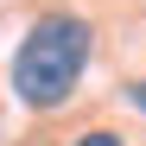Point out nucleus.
<instances>
[{"label": "nucleus", "mask_w": 146, "mask_h": 146, "mask_svg": "<svg viewBox=\"0 0 146 146\" xmlns=\"http://www.w3.org/2000/svg\"><path fill=\"white\" fill-rule=\"evenodd\" d=\"M89 51H95V32H89V19L76 13H44L38 26L19 38V51H13V95L26 108H64L70 95H76L83 83V70H89Z\"/></svg>", "instance_id": "1"}, {"label": "nucleus", "mask_w": 146, "mask_h": 146, "mask_svg": "<svg viewBox=\"0 0 146 146\" xmlns=\"http://www.w3.org/2000/svg\"><path fill=\"white\" fill-rule=\"evenodd\" d=\"M76 146H127V140H121V133H108V127H89Z\"/></svg>", "instance_id": "2"}, {"label": "nucleus", "mask_w": 146, "mask_h": 146, "mask_svg": "<svg viewBox=\"0 0 146 146\" xmlns=\"http://www.w3.org/2000/svg\"><path fill=\"white\" fill-rule=\"evenodd\" d=\"M133 108H146V83H133Z\"/></svg>", "instance_id": "3"}]
</instances>
